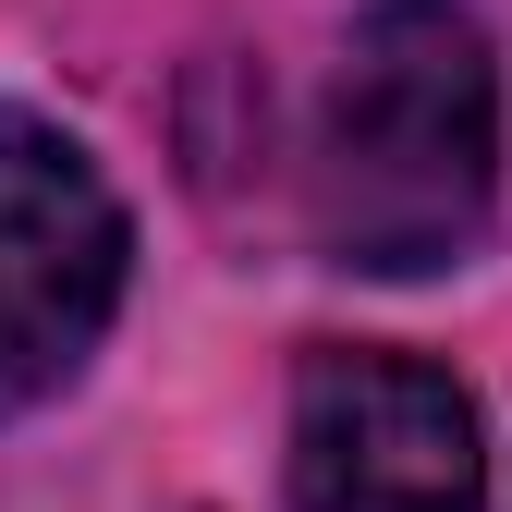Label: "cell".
I'll use <instances>...</instances> for the list:
<instances>
[{"instance_id":"1","label":"cell","mask_w":512,"mask_h":512,"mask_svg":"<svg viewBox=\"0 0 512 512\" xmlns=\"http://www.w3.org/2000/svg\"><path fill=\"white\" fill-rule=\"evenodd\" d=\"M317 244L366 281L452 269L500 196V61L452 0H378L317 98Z\"/></svg>"},{"instance_id":"3","label":"cell","mask_w":512,"mask_h":512,"mask_svg":"<svg viewBox=\"0 0 512 512\" xmlns=\"http://www.w3.org/2000/svg\"><path fill=\"white\" fill-rule=\"evenodd\" d=\"M476 403L415 354L330 342L293 378V512H476Z\"/></svg>"},{"instance_id":"2","label":"cell","mask_w":512,"mask_h":512,"mask_svg":"<svg viewBox=\"0 0 512 512\" xmlns=\"http://www.w3.org/2000/svg\"><path fill=\"white\" fill-rule=\"evenodd\" d=\"M135 232L98 159L37 110H0V415H37L122 305Z\"/></svg>"}]
</instances>
